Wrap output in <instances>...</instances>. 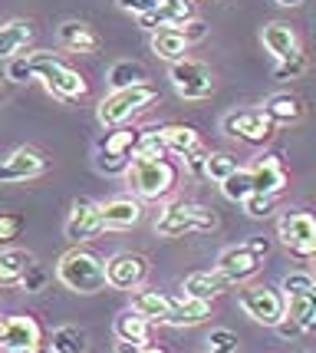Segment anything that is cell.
<instances>
[{"label": "cell", "instance_id": "1", "mask_svg": "<svg viewBox=\"0 0 316 353\" xmlns=\"http://www.w3.org/2000/svg\"><path fill=\"white\" fill-rule=\"evenodd\" d=\"M125 179L132 185L138 199H165L168 192L178 185V165L168 162L165 155H132Z\"/></svg>", "mask_w": 316, "mask_h": 353}, {"label": "cell", "instance_id": "2", "mask_svg": "<svg viewBox=\"0 0 316 353\" xmlns=\"http://www.w3.org/2000/svg\"><path fill=\"white\" fill-rule=\"evenodd\" d=\"M56 277L76 294H99L105 291V261L89 248H73L60 258Z\"/></svg>", "mask_w": 316, "mask_h": 353}, {"label": "cell", "instance_id": "3", "mask_svg": "<svg viewBox=\"0 0 316 353\" xmlns=\"http://www.w3.org/2000/svg\"><path fill=\"white\" fill-rule=\"evenodd\" d=\"M30 60V70H33V79H43V86L50 96H56L63 103H70V99H79V96H86V79L76 73L73 66H66V63L56 57V53H30L27 57Z\"/></svg>", "mask_w": 316, "mask_h": 353}, {"label": "cell", "instance_id": "4", "mask_svg": "<svg viewBox=\"0 0 316 353\" xmlns=\"http://www.w3.org/2000/svg\"><path fill=\"white\" fill-rule=\"evenodd\" d=\"M155 99H158V90H155L151 83L122 86V90H112L103 103H99L96 116H99V123H103L105 129H112V125H125L136 112H142L145 106H151Z\"/></svg>", "mask_w": 316, "mask_h": 353}, {"label": "cell", "instance_id": "5", "mask_svg": "<svg viewBox=\"0 0 316 353\" xmlns=\"http://www.w3.org/2000/svg\"><path fill=\"white\" fill-rule=\"evenodd\" d=\"M211 228H218V218H214L211 208L198 205V201H171L155 221V231L162 238H181V234H195V231Z\"/></svg>", "mask_w": 316, "mask_h": 353}, {"label": "cell", "instance_id": "6", "mask_svg": "<svg viewBox=\"0 0 316 353\" xmlns=\"http://www.w3.org/2000/svg\"><path fill=\"white\" fill-rule=\"evenodd\" d=\"M0 350L3 353H43L46 334L40 321L30 314H10L0 317Z\"/></svg>", "mask_w": 316, "mask_h": 353}, {"label": "cell", "instance_id": "7", "mask_svg": "<svg viewBox=\"0 0 316 353\" xmlns=\"http://www.w3.org/2000/svg\"><path fill=\"white\" fill-rule=\"evenodd\" d=\"M241 310L251 321L264 323V327H277L286 317V297L280 288H267V284H247L238 294Z\"/></svg>", "mask_w": 316, "mask_h": 353}, {"label": "cell", "instance_id": "8", "mask_svg": "<svg viewBox=\"0 0 316 353\" xmlns=\"http://www.w3.org/2000/svg\"><path fill=\"white\" fill-rule=\"evenodd\" d=\"M138 145V129H129V125H112L109 132L99 142V159H96V169L105 172V175H119V172L129 169L132 155H136Z\"/></svg>", "mask_w": 316, "mask_h": 353}, {"label": "cell", "instance_id": "9", "mask_svg": "<svg viewBox=\"0 0 316 353\" xmlns=\"http://www.w3.org/2000/svg\"><path fill=\"white\" fill-rule=\"evenodd\" d=\"M168 79H171V86H175V92H178L181 99H191V103L208 99L211 92H214V73H211L208 63H201V60H188V57L175 60Z\"/></svg>", "mask_w": 316, "mask_h": 353}, {"label": "cell", "instance_id": "10", "mask_svg": "<svg viewBox=\"0 0 316 353\" xmlns=\"http://www.w3.org/2000/svg\"><path fill=\"white\" fill-rule=\"evenodd\" d=\"M277 238L286 245V251L306 261L316 251V218L310 212H286L277 221Z\"/></svg>", "mask_w": 316, "mask_h": 353}, {"label": "cell", "instance_id": "11", "mask_svg": "<svg viewBox=\"0 0 316 353\" xmlns=\"http://www.w3.org/2000/svg\"><path fill=\"white\" fill-rule=\"evenodd\" d=\"M149 277V258L138 251H119L105 261V284L116 291H136Z\"/></svg>", "mask_w": 316, "mask_h": 353}, {"label": "cell", "instance_id": "12", "mask_svg": "<svg viewBox=\"0 0 316 353\" xmlns=\"http://www.w3.org/2000/svg\"><path fill=\"white\" fill-rule=\"evenodd\" d=\"M221 125H224L227 136L244 139V142H251V145H260V142H267V139L277 132V125L267 119L264 109H238V112H227Z\"/></svg>", "mask_w": 316, "mask_h": 353}, {"label": "cell", "instance_id": "13", "mask_svg": "<svg viewBox=\"0 0 316 353\" xmlns=\"http://www.w3.org/2000/svg\"><path fill=\"white\" fill-rule=\"evenodd\" d=\"M46 155L33 145H20L7 159H0V185H14V182H30L36 175L46 172Z\"/></svg>", "mask_w": 316, "mask_h": 353}, {"label": "cell", "instance_id": "14", "mask_svg": "<svg viewBox=\"0 0 316 353\" xmlns=\"http://www.w3.org/2000/svg\"><path fill=\"white\" fill-rule=\"evenodd\" d=\"M260 258H257L254 251L244 245H234V248H224L221 254H218V271L231 281V284H244V281H251V277L260 271Z\"/></svg>", "mask_w": 316, "mask_h": 353}, {"label": "cell", "instance_id": "15", "mask_svg": "<svg viewBox=\"0 0 316 353\" xmlns=\"http://www.w3.org/2000/svg\"><path fill=\"white\" fill-rule=\"evenodd\" d=\"M66 238L73 241V245H83V241H89L96 238L99 231H103V221H99V205L89 199H76L73 201V212L66 218Z\"/></svg>", "mask_w": 316, "mask_h": 353}, {"label": "cell", "instance_id": "16", "mask_svg": "<svg viewBox=\"0 0 316 353\" xmlns=\"http://www.w3.org/2000/svg\"><path fill=\"white\" fill-rule=\"evenodd\" d=\"M247 172H251V188L257 195H273L277 199L286 188V169L277 155H260Z\"/></svg>", "mask_w": 316, "mask_h": 353}, {"label": "cell", "instance_id": "17", "mask_svg": "<svg viewBox=\"0 0 316 353\" xmlns=\"http://www.w3.org/2000/svg\"><path fill=\"white\" fill-rule=\"evenodd\" d=\"M191 0H162L155 10L149 14H138V23L145 30H162V27H181L185 20H191Z\"/></svg>", "mask_w": 316, "mask_h": 353}, {"label": "cell", "instance_id": "18", "mask_svg": "<svg viewBox=\"0 0 316 353\" xmlns=\"http://www.w3.org/2000/svg\"><path fill=\"white\" fill-rule=\"evenodd\" d=\"M99 221L103 231H125L142 221V205L136 199H112L99 205Z\"/></svg>", "mask_w": 316, "mask_h": 353}, {"label": "cell", "instance_id": "19", "mask_svg": "<svg viewBox=\"0 0 316 353\" xmlns=\"http://www.w3.org/2000/svg\"><path fill=\"white\" fill-rule=\"evenodd\" d=\"M211 317V301H198V297H171L168 304V327H198Z\"/></svg>", "mask_w": 316, "mask_h": 353}, {"label": "cell", "instance_id": "20", "mask_svg": "<svg viewBox=\"0 0 316 353\" xmlns=\"http://www.w3.org/2000/svg\"><path fill=\"white\" fill-rule=\"evenodd\" d=\"M56 40H60L66 50H73V53H96L99 46H103V37L92 30L89 23H83V20H66L56 27Z\"/></svg>", "mask_w": 316, "mask_h": 353}, {"label": "cell", "instance_id": "21", "mask_svg": "<svg viewBox=\"0 0 316 353\" xmlns=\"http://www.w3.org/2000/svg\"><path fill=\"white\" fill-rule=\"evenodd\" d=\"M264 46H267V53H271L273 60H290L293 53H300V40H297V30L284 23V20H273L264 27Z\"/></svg>", "mask_w": 316, "mask_h": 353}, {"label": "cell", "instance_id": "22", "mask_svg": "<svg viewBox=\"0 0 316 353\" xmlns=\"http://www.w3.org/2000/svg\"><path fill=\"white\" fill-rule=\"evenodd\" d=\"M227 288H234V284H231L218 268H214V271H195V274L185 277V284H181V291L188 294V297H198V301H214V297L224 294Z\"/></svg>", "mask_w": 316, "mask_h": 353}, {"label": "cell", "instance_id": "23", "mask_svg": "<svg viewBox=\"0 0 316 353\" xmlns=\"http://www.w3.org/2000/svg\"><path fill=\"white\" fill-rule=\"evenodd\" d=\"M33 254L23 248H3L0 251V288H20L27 271L33 268Z\"/></svg>", "mask_w": 316, "mask_h": 353}, {"label": "cell", "instance_id": "24", "mask_svg": "<svg viewBox=\"0 0 316 353\" xmlns=\"http://www.w3.org/2000/svg\"><path fill=\"white\" fill-rule=\"evenodd\" d=\"M112 330H116V337H119L122 343H138V347L151 343V321H145V317L136 314L132 307L122 310L119 317H116Z\"/></svg>", "mask_w": 316, "mask_h": 353}, {"label": "cell", "instance_id": "25", "mask_svg": "<svg viewBox=\"0 0 316 353\" xmlns=\"http://www.w3.org/2000/svg\"><path fill=\"white\" fill-rule=\"evenodd\" d=\"M168 304H171V297L162 291H155V288H136V294H132V310L142 314V317L151 323H165Z\"/></svg>", "mask_w": 316, "mask_h": 353}, {"label": "cell", "instance_id": "26", "mask_svg": "<svg viewBox=\"0 0 316 353\" xmlns=\"http://www.w3.org/2000/svg\"><path fill=\"white\" fill-rule=\"evenodd\" d=\"M286 321H293L300 327V334L316 327V281L297 297H286Z\"/></svg>", "mask_w": 316, "mask_h": 353}, {"label": "cell", "instance_id": "27", "mask_svg": "<svg viewBox=\"0 0 316 353\" xmlns=\"http://www.w3.org/2000/svg\"><path fill=\"white\" fill-rule=\"evenodd\" d=\"M30 40H33L30 20H10V23H3V27H0V60L17 57Z\"/></svg>", "mask_w": 316, "mask_h": 353}, {"label": "cell", "instance_id": "28", "mask_svg": "<svg viewBox=\"0 0 316 353\" xmlns=\"http://www.w3.org/2000/svg\"><path fill=\"white\" fill-rule=\"evenodd\" d=\"M264 112H267V119L273 125H290L303 119V103L297 96H290V92H277V96H271L264 103Z\"/></svg>", "mask_w": 316, "mask_h": 353}, {"label": "cell", "instance_id": "29", "mask_svg": "<svg viewBox=\"0 0 316 353\" xmlns=\"http://www.w3.org/2000/svg\"><path fill=\"white\" fill-rule=\"evenodd\" d=\"M46 347L53 353H86L89 350V334L83 327H76V323H63V327L53 330Z\"/></svg>", "mask_w": 316, "mask_h": 353}, {"label": "cell", "instance_id": "30", "mask_svg": "<svg viewBox=\"0 0 316 353\" xmlns=\"http://www.w3.org/2000/svg\"><path fill=\"white\" fill-rule=\"evenodd\" d=\"M151 50H155L162 60L175 63V60H185V53H188V40L181 37L178 27H162V30L151 33Z\"/></svg>", "mask_w": 316, "mask_h": 353}, {"label": "cell", "instance_id": "31", "mask_svg": "<svg viewBox=\"0 0 316 353\" xmlns=\"http://www.w3.org/2000/svg\"><path fill=\"white\" fill-rule=\"evenodd\" d=\"M158 136H162L168 152H175V155H188L191 149L201 145V136H198L191 125H162Z\"/></svg>", "mask_w": 316, "mask_h": 353}, {"label": "cell", "instance_id": "32", "mask_svg": "<svg viewBox=\"0 0 316 353\" xmlns=\"http://www.w3.org/2000/svg\"><path fill=\"white\" fill-rule=\"evenodd\" d=\"M136 83H149V70L136 60H119L109 70V86L122 90V86H136Z\"/></svg>", "mask_w": 316, "mask_h": 353}, {"label": "cell", "instance_id": "33", "mask_svg": "<svg viewBox=\"0 0 316 353\" xmlns=\"http://www.w3.org/2000/svg\"><path fill=\"white\" fill-rule=\"evenodd\" d=\"M221 192H224L227 201H238V205H241V201L247 199L251 192H254V188H251V172L238 165V169L231 172L224 182H221Z\"/></svg>", "mask_w": 316, "mask_h": 353}, {"label": "cell", "instance_id": "34", "mask_svg": "<svg viewBox=\"0 0 316 353\" xmlns=\"http://www.w3.org/2000/svg\"><path fill=\"white\" fill-rule=\"evenodd\" d=\"M238 169V159L231 152H208V159H204V179H211V182H224L231 172Z\"/></svg>", "mask_w": 316, "mask_h": 353}, {"label": "cell", "instance_id": "35", "mask_svg": "<svg viewBox=\"0 0 316 353\" xmlns=\"http://www.w3.org/2000/svg\"><path fill=\"white\" fill-rule=\"evenodd\" d=\"M23 215L20 212H0V245H10L23 234Z\"/></svg>", "mask_w": 316, "mask_h": 353}, {"label": "cell", "instance_id": "36", "mask_svg": "<svg viewBox=\"0 0 316 353\" xmlns=\"http://www.w3.org/2000/svg\"><path fill=\"white\" fill-rule=\"evenodd\" d=\"M241 205H244V212L251 218H257V221H264V218L273 215V195H257V192H251Z\"/></svg>", "mask_w": 316, "mask_h": 353}, {"label": "cell", "instance_id": "37", "mask_svg": "<svg viewBox=\"0 0 316 353\" xmlns=\"http://www.w3.org/2000/svg\"><path fill=\"white\" fill-rule=\"evenodd\" d=\"M306 73V53H293L290 60H280L277 63V70H273V77L277 79H297V77H303Z\"/></svg>", "mask_w": 316, "mask_h": 353}, {"label": "cell", "instance_id": "38", "mask_svg": "<svg viewBox=\"0 0 316 353\" xmlns=\"http://www.w3.org/2000/svg\"><path fill=\"white\" fill-rule=\"evenodd\" d=\"M313 281L316 277L310 274V271H293V274H286L284 281H280V291H284V297H297V294H303Z\"/></svg>", "mask_w": 316, "mask_h": 353}, {"label": "cell", "instance_id": "39", "mask_svg": "<svg viewBox=\"0 0 316 353\" xmlns=\"http://www.w3.org/2000/svg\"><path fill=\"white\" fill-rule=\"evenodd\" d=\"M208 343H211L208 353H234L238 350V334L227 330V327H221V330H211Z\"/></svg>", "mask_w": 316, "mask_h": 353}, {"label": "cell", "instance_id": "40", "mask_svg": "<svg viewBox=\"0 0 316 353\" xmlns=\"http://www.w3.org/2000/svg\"><path fill=\"white\" fill-rule=\"evenodd\" d=\"M178 30H181V37L188 40V46H191V43H198V40H204V37H208V23H204V20H198V17H191V20H185V23H181Z\"/></svg>", "mask_w": 316, "mask_h": 353}, {"label": "cell", "instance_id": "41", "mask_svg": "<svg viewBox=\"0 0 316 353\" xmlns=\"http://www.w3.org/2000/svg\"><path fill=\"white\" fill-rule=\"evenodd\" d=\"M7 79H14V83H30V79H33L30 60H27V57H10V70H7Z\"/></svg>", "mask_w": 316, "mask_h": 353}, {"label": "cell", "instance_id": "42", "mask_svg": "<svg viewBox=\"0 0 316 353\" xmlns=\"http://www.w3.org/2000/svg\"><path fill=\"white\" fill-rule=\"evenodd\" d=\"M185 159V165H188V172L191 175H198V179H204V159H208V149L204 145H198V149H191L188 155H181Z\"/></svg>", "mask_w": 316, "mask_h": 353}, {"label": "cell", "instance_id": "43", "mask_svg": "<svg viewBox=\"0 0 316 353\" xmlns=\"http://www.w3.org/2000/svg\"><path fill=\"white\" fill-rule=\"evenodd\" d=\"M116 3H119L122 10H129V14L138 17V14H149V10H155L162 0H116Z\"/></svg>", "mask_w": 316, "mask_h": 353}, {"label": "cell", "instance_id": "44", "mask_svg": "<svg viewBox=\"0 0 316 353\" xmlns=\"http://www.w3.org/2000/svg\"><path fill=\"white\" fill-rule=\"evenodd\" d=\"M247 248L254 251V254L260 258V261H264V258L271 254V241H267V238H247Z\"/></svg>", "mask_w": 316, "mask_h": 353}, {"label": "cell", "instance_id": "45", "mask_svg": "<svg viewBox=\"0 0 316 353\" xmlns=\"http://www.w3.org/2000/svg\"><path fill=\"white\" fill-rule=\"evenodd\" d=\"M136 353H168L165 347H151V343H145V347H138Z\"/></svg>", "mask_w": 316, "mask_h": 353}, {"label": "cell", "instance_id": "46", "mask_svg": "<svg viewBox=\"0 0 316 353\" xmlns=\"http://www.w3.org/2000/svg\"><path fill=\"white\" fill-rule=\"evenodd\" d=\"M138 350V343H122L119 340V353H136Z\"/></svg>", "mask_w": 316, "mask_h": 353}, {"label": "cell", "instance_id": "47", "mask_svg": "<svg viewBox=\"0 0 316 353\" xmlns=\"http://www.w3.org/2000/svg\"><path fill=\"white\" fill-rule=\"evenodd\" d=\"M277 3H280V7H300L303 0H277Z\"/></svg>", "mask_w": 316, "mask_h": 353}, {"label": "cell", "instance_id": "48", "mask_svg": "<svg viewBox=\"0 0 316 353\" xmlns=\"http://www.w3.org/2000/svg\"><path fill=\"white\" fill-rule=\"evenodd\" d=\"M306 261H310V268H313V271H316V251H313V254H310V258H306Z\"/></svg>", "mask_w": 316, "mask_h": 353}, {"label": "cell", "instance_id": "49", "mask_svg": "<svg viewBox=\"0 0 316 353\" xmlns=\"http://www.w3.org/2000/svg\"><path fill=\"white\" fill-rule=\"evenodd\" d=\"M293 353H303V350H293Z\"/></svg>", "mask_w": 316, "mask_h": 353}, {"label": "cell", "instance_id": "50", "mask_svg": "<svg viewBox=\"0 0 316 353\" xmlns=\"http://www.w3.org/2000/svg\"><path fill=\"white\" fill-rule=\"evenodd\" d=\"M0 353H3V350H0Z\"/></svg>", "mask_w": 316, "mask_h": 353}]
</instances>
